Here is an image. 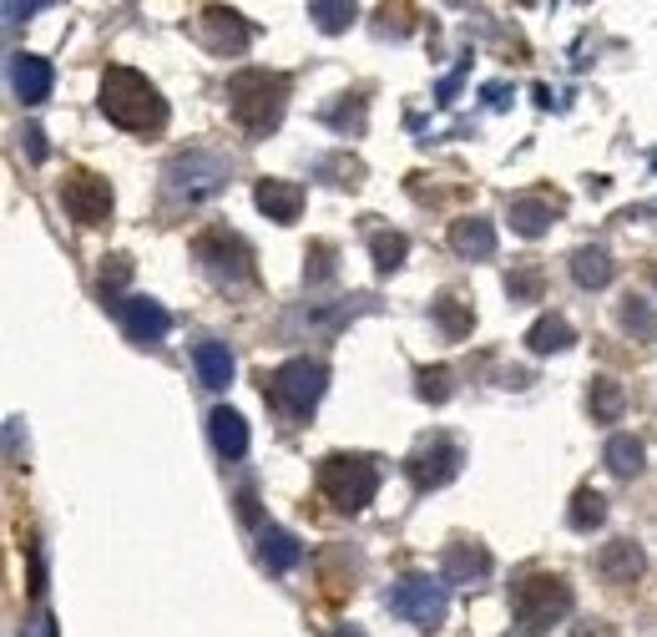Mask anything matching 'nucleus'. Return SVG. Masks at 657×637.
Here are the masks:
<instances>
[{
  "label": "nucleus",
  "mask_w": 657,
  "mask_h": 637,
  "mask_svg": "<svg viewBox=\"0 0 657 637\" xmlns=\"http://www.w3.org/2000/svg\"><path fill=\"white\" fill-rule=\"evenodd\" d=\"M318 491H324V501L334 506V511H364V506L374 501V491H380V465L370 461V455H324L318 461Z\"/></svg>",
  "instance_id": "obj_4"
},
{
  "label": "nucleus",
  "mask_w": 657,
  "mask_h": 637,
  "mask_svg": "<svg viewBox=\"0 0 657 637\" xmlns=\"http://www.w3.org/2000/svg\"><path fill=\"white\" fill-rule=\"evenodd\" d=\"M420 400H435V405H440V400H450V370H440V364H435V370H420Z\"/></svg>",
  "instance_id": "obj_32"
},
{
  "label": "nucleus",
  "mask_w": 657,
  "mask_h": 637,
  "mask_svg": "<svg viewBox=\"0 0 657 637\" xmlns=\"http://www.w3.org/2000/svg\"><path fill=\"white\" fill-rule=\"evenodd\" d=\"M163 177H167V198L193 208V203H208L228 187V163L203 153V147H193V153H177Z\"/></svg>",
  "instance_id": "obj_7"
},
{
  "label": "nucleus",
  "mask_w": 657,
  "mask_h": 637,
  "mask_svg": "<svg viewBox=\"0 0 657 637\" xmlns=\"http://www.w3.org/2000/svg\"><path fill=\"white\" fill-rule=\"evenodd\" d=\"M374 268L380 274H394V268L405 264V233H374Z\"/></svg>",
  "instance_id": "obj_29"
},
{
  "label": "nucleus",
  "mask_w": 657,
  "mask_h": 637,
  "mask_svg": "<svg viewBox=\"0 0 657 637\" xmlns=\"http://www.w3.org/2000/svg\"><path fill=\"white\" fill-rule=\"evenodd\" d=\"M253 198H258V208L268 213L274 223H294L298 213H304V187H298V183H278V177H263V183L253 187Z\"/></svg>",
  "instance_id": "obj_15"
},
{
  "label": "nucleus",
  "mask_w": 657,
  "mask_h": 637,
  "mask_svg": "<svg viewBox=\"0 0 657 637\" xmlns=\"http://www.w3.org/2000/svg\"><path fill=\"white\" fill-rule=\"evenodd\" d=\"M571 324L561 314H547V318H537L531 324V334H526V344H531V354H561V350H571Z\"/></svg>",
  "instance_id": "obj_20"
},
{
  "label": "nucleus",
  "mask_w": 657,
  "mask_h": 637,
  "mask_svg": "<svg viewBox=\"0 0 657 637\" xmlns=\"http://www.w3.org/2000/svg\"><path fill=\"white\" fill-rule=\"evenodd\" d=\"M263 561H268V567L274 571H288V567H298V557H304V547H298L294 537H288L284 527H268L263 531Z\"/></svg>",
  "instance_id": "obj_25"
},
{
  "label": "nucleus",
  "mask_w": 657,
  "mask_h": 637,
  "mask_svg": "<svg viewBox=\"0 0 657 637\" xmlns=\"http://www.w3.org/2000/svg\"><path fill=\"white\" fill-rule=\"evenodd\" d=\"M622 330L633 334V340H657V314L647 308V298H627L622 304Z\"/></svg>",
  "instance_id": "obj_28"
},
{
  "label": "nucleus",
  "mask_w": 657,
  "mask_h": 637,
  "mask_svg": "<svg viewBox=\"0 0 657 637\" xmlns=\"http://www.w3.org/2000/svg\"><path fill=\"white\" fill-rule=\"evenodd\" d=\"M26 153H31V163H41L46 157V133L41 127H26Z\"/></svg>",
  "instance_id": "obj_36"
},
{
  "label": "nucleus",
  "mask_w": 657,
  "mask_h": 637,
  "mask_svg": "<svg viewBox=\"0 0 657 637\" xmlns=\"http://www.w3.org/2000/svg\"><path fill=\"white\" fill-rule=\"evenodd\" d=\"M653 284H657V264H653Z\"/></svg>",
  "instance_id": "obj_38"
},
{
  "label": "nucleus",
  "mask_w": 657,
  "mask_h": 637,
  "mask_svg": "<svg viewBox=\"0 0 657 637\" xmlns=\"http://www.w3.org/2000/svg\"><path fill=\"white\" fill-rule=\"evenodd\" d=\"M127 278H131V258H127V253H111V264L101 268V294L117 298V288L127 284Z\"/></svg>",
  "instance_id": "obj_33"
},
{
  "label": "nucleus",
  "mask_w": 657,
  "mask_h": 637,
  "mask_svg": "<svg viewBox=\"0 0 657 637\" xmlns=\"http://www.w3.org/2000/svg\"><path fill=\"white\" fill-rule=\"evenodd\" d=\"M117 318H121V330H127V340H137V344H163L167 330H173V314L157 298H143V294L117 298Z\"/></svg>",
  "instance_id": "obj_11"
},
{
  "label": "nucleus",
  "mask_w": 657,
  "mask_h": 637,
  "mask_svg": "<svg viewBox=\"0 0 657 637\" xmlns=\"http://www.w3.org/2000/svg\"><path fill=\"white\" fill-rule=\"evenodd\" d=\"M228 111L248 137H268L288 111V77L278 71H238L228 81Z\"/></svg>",
  "instance_id": "obj_2"
},
{
  "label": "nucleus",
  "mask_w": 657,
  "mask_h": 637,
  "mask_svg": "<svg viewBox=\"0 0 657 637\" xmlns=\"http://www.w3.org/2000/svg\"><path fill=\"white\" fill-rule=\"evenodd\" d=\"M51 61H41V56H16L11 61V87L16 97L26 101V107H36V101L51 97Z\"/></svg>",
  "instance_id": "obj_16"
},
{
  "label": "nucleus",
  "mask_w": 657,
  "mask_h": 637,
  "mask_svg": "<svg viewBox=\"0 0 657 637\" xmlns=\"http://www.w3.org/2000/svg\"><path fill=\"white\" fill-rule=\"evenodd\" d=\"M193 258L203 264V274H208L213 284H223V288H248L253 278H258V268H253V248L233 228L197 233V238H193Z\"/></svg>",
  "instance_id": "obj_6"
},
{
  "label": "nucleus",
  "mask_w": 657,
  "mask_h": 637,
  "mask_svg": "<svg viewBox=\"0 0 657 637\" xmlns=\"http://www.w3.org/2000/svg\"><path fill=\"white\" fill-rule=\"evenodd\" d=\"M571 612V587L557 571H521L511 582V617L521 633H547Z\"/></svg>",
  "instance_id": "obj_3"
},
{
  "label": "nucleus",
  "mask_w": 657,
  "mask_h": 637,
  "mask_svg": "<svg viewBox=\"0 0 657 637\" xmlns=\"http://www.w3.org/2000/svg\"><path fill=\"white\" fill-rule=\"evenodd\" d=\"M308 253H314V268H308V278H314V284H318V278L334 274V248H329V243H314Z\"/></svg>",
  "instance_id": "obj_35"
},
{
  "label": "nucleus",
  "mask_w": 657,
  "mask_h": 637,
  "mask_svg": "<svg viewBox=\"0 0 657 637\" xmlns=\"http://www.w3.org/2000/svg\"><path fill=\"white\" fill-rule=\"evenodd\" d=\"M430 314H435V324H440V334H445V340H465V334H471V324H475L471 304H465L460 294H440Z\"/></svg>",
  "instance_id": "obj_22"
},
{
  "label": "nucleus",
  "mask_w": 657,
  "mask_h": 637,
  "mask_svg": "<svg viewBox=\"0 0 657 637\" xmlns=\"http://www.w3.org/2000/svg\"><path fill=\"white\" fill-rule=\"evenodd\" d=\"M506 294L511 298H541V268H516V274H506Z\"/></svg>",
  "instance_id": "obj_31"
},
{
  "label": "nucleus",
  "mask_w": 657,
  "mask_h": 637,
  "mask_svg": "<svg viewBox=\"0 0 657 637\" xmlns=\"http://www.w3.org/2000/svg\"><path fill=\"white\" fill-rule=\"evenodd\" d=\"M486 571H491V551L481 541H450L445 561H440V577L445 582H481Z\"/></svg>",
  "instance_id": "obj_14"
},
{
  "label": "nucleus",
  "mask_w": 657,
  "mask_h": 637,
  "mask_svg": "<svg viewBox=\"0 0 657 637\" xmlns=\"http://www.w3.org/2000/svg\"><path fill=\"white\" fill-rule=\"evenodd\" d=\"M390 607L405 617V623H415V627H435L440 617H445L450 597H445V587L430 582V577H400V582H394V592H390Z\"/></svg>",
  "instance_id": "obj_10"
},
{
  "label": "nucleus",
  "mask_w": 657,
  "mask_h": 637,
  "mask_svg": "<svg viewBox=\"0 0 657 637\" xmlns=\"http://www.w3.org/2000/svg\"><path fill=\"white\" fill-rule=\"evenodd\" d=\"M643 567H647V557H643L637 541H607V547L597 551V571H602V582H612V587L637 582Z\"/></svg>",
  "instance_id": "obj_13"
},
{
  "label": "nucleus",
  "mask_w": 657,
  "mask_h": 637,
  "mask_svg": "<svg viewBox=\"0 0 657 637\" xmlns=\"http://www.w3.org/2000/svg\"><path fill=\"white\" fill-rule=\"evenodd\" d=\"M511 228L521 238H541L551 228V203L547 198H516L511 203Z\"/></svg>",
  "instance_id": "obj_23"
},
{
  "label": "nucleus",
  "mask_w": 657,
  "mask_h": 637,
  "mask_svg": "<svg viewBox=\"0 0 657 637\" xmlns=\"http://www.w3.org/2000/svg\"><path fill=\"white\" fill-rule=\"evenodd\" d=\"M607 521V501L591 486H581L577 496H571V531H591Z\"/></svg>",
  "instance_id": "obj_26"
},
{
  "label": "nucleus",
  "mask_w": 657,
  "mask_h": 637,
  "mask_svg": "<svg viewBox=\"0 0 657 637\" xmlns=\"http://www.w3.org/2000/svg\"><path fill=\"white\" fill-rule=\"evenodd\" d=\"M622 385L617 380H591V420H622Z\"/></svg>",
  "instance_id": "obj_27"
},
{
  "label": "nucleus",
  "mask_w": 657,
  "mask_h": 637,
  "mask_svg": "<svg viewBox=\"0 0 657 637\" xmlns=\"http://www.w3.org/2000/svg\"><path fill=\"white\" fill-rule=\"evenodd\" d=\"M324 385H329V370L318 360H288V364H278L274 374H263V400H268L284 420L298 425V420L318 405Z\"/></svg>",
  "instance_id": "obj_5"
},
{
  "label": "nucleus",
  "mask_w": 657,
  "mask_h": 637,
  "mask_svg": "<svg viewBox=\"0 0 657 637\" xmlns=\"http://www.w3.org/2000/svg\"><path fill=\"white\" fill-rule=\"evenodd\" d=\"M203 41L218 56H238L248 46V21L238 11H228V6H208L203 11Z\"/></svg>",
  "instance_id": "obj_12"
},
{
  "label": "nucleus",
  "mask_w": 657,
  "mask_h": 637,
  "mask_svg": "<svg viewBox=\"0 0 657 637\" xmlns=\"http://www.w3.org/2000/svg\"><path fill=\"white\" fill-rule=\"evenodd\" d=\"M208 430H213V445H218L223 461H243V455H248V420H243L238 410L218 405L208 415Z\"/></svg>",
  "instance_id": "obj_17"
},
{
  "label": "nucleus",
  "mask_w": 657,
  "mask_h": 637,
  "mask_svg": "<svg viewBox=\"0 0 657 637\" xmlns=\"http://www.w3.org/2000/svg\"><path fill=\"white\" fill-rule=\"evenodd\" d=\"M571 278H577L581 288L612 284V258H607V248H577L571 253Z\"/></svg>",
  "instance_id": "obj_21"
},
{
  "label": "nucleus",
  "mask_w": 657,
  "mask_h": 637,
  "mask_svg": "<svg viewBox=\"0 0 657 637\" xmlns=\"http://www.w3.org/2000/svg\"><path fill=\"white\" fill-rule=\"evenodd\" d=\"M101 111L107 121H117L121 133H163L167 127V101L157 97V87L131 67H107L101 77Z\"/></svg>",
  "instance_id": "obj_1"
},
{
  "label": "nucleus",
  "mask_w": 657,
  "mask_h": 637,
  "mask_svg": "<svg viewBox=\"0 0 657 637\" xmlns=\"http://www.w3.org/2000/svg\"><path fill=\"white\" fill-rule=\"evenodd\" d=\"M460 461H465V451H460L455 440H450V435H430V440H420L415 451H410L405 471H410V481H415V491H440L445 481H455V476H460Z\"/></svg>",
  "instance_id": "obj_8"
},
{
  "label": "nucleus",
  "mask_w": 657,
  "mask_h": 637,
  "mask_svg": "<svg viewBox=\"0 0 657 637\" xmlns=\"http://www.w3.org/2000/svg\"><path fill=\"white\" fill-rule=\"evenodd\" d=\"M318 173H340V187H360V163H350V157H334Z\"/></svg>",
  "instance_id": "obj_34"
},
{
  "label": "nucleus",
  "mask_w": 657,
  "mask_h": 637,
  "mask_svg": "<svg viewBox=\"0 0 657 637\" xmlns=\"http://www.w3.org/2000/svg\"><path fill=\"white\" fill-rule=\"evenodd\" d=\"M571 637H617V627H607V623H577V633Z\"/></svg>",
  "instance_id": "obj_37"
},
{
  "label": "nucleus",
  "mask_w": 657,
  "mask_h": 637,
  "mask_svg": "<svg viewBox=\"0 0 657 637\" xmlns=\"http://www.w3.org/2000/svg\"><path fill=\"white\" fill-rule=\"evenodd\" d=\"M193 364H197V380L208 390H223L233 380V354H228V344H218V340H203L193 350Z\"/></svg>",
  "instance_id": "obj_19"
},
{
  "label": "nucleus",
  "mask_w": 657,
  "mask_h": 637,
  "mask_svg": "<svg viewBox=\"0 0 657 637\" xmlns=\"http://www.w3.org/2000/svg\"><path fill=\"white\" fill-rule=\"evenodd\" d=\"M450 248H455L460 258H491L496 253L491 218H455L450 223Z\"/></svg>",
  "instance_id": "obj_18"
},
{
  "label": "nucleus",
  "mask_w": 657,
  "mask_h": 637,
  "mask_svg": "<svg viewBox=\"0 0 657 637\" xmlns=\"http://www.w3.org/2000/svg\"><path fill=\"white\" fill-rule=\"evenodd\" d=\"M308 16H314L318 31H344V26L354 21V6H344V0H314Z\"/></svg>",
  "instance_id": "obj_30"
},
{
  "label": "nucleus",
  "mask_w": 657,
  "mask_h": 637,
  "mask_svg": "<svg viewBox=\"0 0 657 637\" xmlns=\"http://www.w3.org/2000/svg\"><path fill=\"white\" fill-rule=\"evenodd\" d=\"M607 471L622 476V481H633V476H643V440L633 435H612L607 440Z\"/></svg>",
  "instance_id": "obj_24"
},
{
  "label": "nucleus",
  "mask_w": 657,
  "mask_h": 637,
  "mask_svg": "<svg viewBox=\"0 0 657 637\" xmlns=\"http://www.w3.org/2000/svg\"><path fill=\"white\" fill-rule=\"evenodd\" d=\"M61 203L66 213L77 223H107L111 218V183L101 173H87V167H77V173H66L61 183Z\"/></svg>",
  "instance_id": "obj_9"
}]
</instances>
